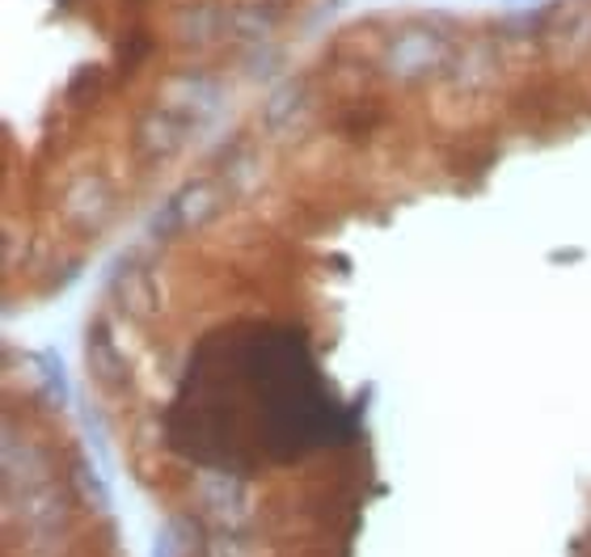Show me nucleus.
Returning a JSON list of instances; mask_svg holds the SVG:
<instances>
[{"label": "nucleus", "mask_w": 591, "mask_h": 557, "mask_svg": "<svg viewBox=\"0 0 591 557\" xmlns=\"http://www.w3.org/2000/svg\"><path fill=\"white\" fill-rule=\"evenodd\" d=\"M363 401H342L305 325L236 317L187 351L161 414L173 457L224 478H262L355 443Z\"/></svg>", "instance_id": "obj_1"}]
</instances>
